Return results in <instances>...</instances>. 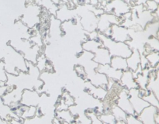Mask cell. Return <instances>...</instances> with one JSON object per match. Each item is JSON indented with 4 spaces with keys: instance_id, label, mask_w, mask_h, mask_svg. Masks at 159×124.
I'll list each match as a JSON object with an SVG mask.
<instances>
[{
    "instance_id": "6da1fadb",
    "label": "cell",
    "mask_w": 159,
    "mask_h": 124,
    "mask_svg": "<svg viewBox=\"0 0 159 124\" xmlns=\"http://www.w3.org/2000/svg\"><path fill=\"white\" fill-rule=\"evenodd\" d=\"M2 60L4 61L5 70L7 74L17 75L20 71L28 72L26 60L23 54L16 51L10 45L6 46Z\"/></svg>"
},
{
    "instance_id": "5bb4252c",
    "label": "cell",
    "mask_w": 159,
    "mask_h": 124,
    "mask_svg": "<svg viewBox=\"0 0 159 124\" xmlns=\"http://www.w3.org/2000/svg\"><path fill=\"white\" fill-rule=\"evenodd\" d=\"M85 82V88L89 94L92 95L97 100H104L108 95V90L102 87H96L88 80Z\"/></svg>"
},
{
    "instance_id": "4fadbf2b",
    "label": "cell",
    "mask_w": 159,
    "mask_h": 124,
    "mask_svg": "<svg viewBox=\"0 0 159 124\" xmlns=\"http://www.w3.org/2000/svg\"><path fill=\"white\" fill-rule=\"evenodd\" d=\"M96 71L102 73L109 79H111L115 82H120L123 74L122 71L114 69L110 64H99L96 68Z\"/></svg>"
},
{
    "instance_id": "ffe728a7",
    "label": "cell",
    "mask_w": 159,
    "mask_h": 124,
    "mask_svg": "<svg viewBox=\"0 0 159 124\" xmlns=\"http://www.w3.org/2000/svg\"><path fill=\"white\" fill-rule=\"evenodd\" d=\"M102 46V43L99 39L97 40H92V39H86L82 42V49L83 51H89V52L94 53L99 47Z\"/></svg>"
},
{
    "instance_id": "3957f363",
    "label": "cell",
    "mask_w": 159,
    "mask_h": 124,
    "mask_svg": "<svg viewBox=\"0 0 159 124\" xmlns=\"http://www.w3.org/2000/svg\"><path fill=\"white\" fill-rule=\"evenodd\" d=\"M121 23H122V20H120V17L116 16L113 13L105 12L99 16L96 30L107 37H110L112 25L120 24Z\"/></svg>"
},
{
    "instance_id": "9a60e30c",
    "label": "cell",
    "mask_w": 159,
    "mask_h": 124,
    "mask_svg": "<svg viewBox=\"0 0 159 124\" xmlns=\"http://www.w3.org/2000/svg\"><path fill=\"white\" fill-rule=\"evenodd\" d=\"M93 54H94L93 60L98 64H110L112 56L110 51L103 46L98 48Z\"/></svg>"
},
{
    "instance_id": "7a4b0ae2",
    "label": "cell",
    "mask_w": 159,
    "mask_h": 124,
    "mask_svg": "<svg viewBox=\"0 0 159 124\" xmlns=\"http://www.w3.org/2000/svg\"><path fill=\"white\" fill-rule=\"evenodd\" d=\"M98 38L102 42V46L110 51L112 57L118 56L127 58L132 54V49L127 43L115 41L110 37H107L101 33H99Z\"/></svg>"
},
{
    "instance_id": "44dd1931",
    "label": "cell",
    "mask_w": 159,
    "mask_h": 124,
    "mask_svg": "<svg viewBox=\"0 0 159 124\" xmlns=\"http://www.w3.org/2000/svg\"><path fill=\"white\" fill-rule=\"evenodd\" d=\"M110 112L114 116L116 123H126V118H127V114L117 105L114 104L112 105L110 108Z\"/></svg>"
},
{
    "instance_id": "9c48e42d",
    "label": "cell",
    "mask_w": 159,
    "mask_h": 124,
    "mask_svg": "<svg viewBox=\"0 0 159 124\" xmlns=\"http://www.w3.org/2000/svg\"><path fill=\"white\" fill-rule=\"evenodd\" d=\"M115 104L117 105L120 108H122L127 114L130 115H136L135 114L134 109L129 100V95L128 90L123 88L118 93L117 99H116Z\"/></svg>"
},
{
    "instance_id": "8fae6325",
    "label": "cell",
    "mask_w": 159,
    "mask_h": 124,
    "mask_svg": "<svg viewBox=\"0 0 159 124\" xmlns=\"http://www.w3.org/2000/svg\"><path fill=\"white\" fill-rule=\"evenodd\" d=\"M159 112L158 108L154 105H149L145 107L139 114L138 115V118L140 119L142 123L152 124L155 123V116Z\"/></svg>"
},
{
    "instance_id": "ba28073f",
    "label": "cell",
    "mask_w": 159,
    "mask_h": 124,
    "mask_svg": "<svg viewBox=\"0 0 159 124\" xmlns=\"http://www.w3.org/2000/svg\"><path fill=\"white\" fill-rule=\"evenodd\" d=\"M110 37L114 40L115 41L124 42V43H127V41L131 40L128 28L120 24L112 25Z\"/></svg>"
},
{
    "instance_id": "4316f807",
    "label": "cell",
    "mask_w": 159,
    "mask_h": 124,
    "mask_svg": "<svg viewBox=\"0 0 159 124\" xmlns=\"http://www.w3.org/2000/svg\"><path fill=\"white\" fill-rule=\"evenodd\" d=\"M61 98L62 99V100L64 101L65 104L68 105V107H71L72 105H75V99L74 98L71 96V95L70 94L68 91H64L63 94L61 95Z\"/></svg>"
},
{
    "instance_id": "f1b7e54d",
    "label": "cell",
    "mask_w": 159,
    "mask_h": 124,
    "mask_svg": "<svg viewBox=\"0 0 159 124\" xmlns=\"http://www.w3.org/2000/svg\"><path fill=\"white\" fill-rule=\"evenodd\" d=\"M126 123L129 124H141L142 122L140 121L138 118L137 115H130L127 114V118H126Z\"/></svg>"
},
{
    "instance_id": "d6a6232c",
    "label": "cell",
    "mask_w": 159,
    "mask_h": 124,
    "mask_svg": "<svg viewBox=\"0 0 159 124\" xmlns=\"http://www.w3.org/2000/svg\"><path fill=\"white\" fill-rule=\"evenodd\" d=\"M81 2H83V3H85V4H88L89 2V0H80Z\"/></svg>"
},
{
    "instance_id": "f546056e",
    "label": "cell",
    "mask_w": 159,
    "mask_h": 124,
    "mask_svg": "<svg viewBox=\"0 0 159 124\" xmlns=\"http://www.w3.org/2000/svg\"><path fill=\"white\" fill-rule=\"evenodd\" d=\"M148 43L152 50L156 51H159V41L158 39L152 37L148 40Z\"/></svg>"
},
{
    "instance_id": "e0dca14e",
    "label": "cell",
    "mask_w": 159,
    "mask_h": 124,
    "mask_svg": "<svg viewBox=\"0 0 159 124\" xmlns=\"http://www.w3.org/2000/svg\"><path fill=\"white\" fill-rule=\"evenodd\" d=\"M75 10L71 9V8L68 7L66 5H63L58 8L57 11L56 12L55 16L56 19L60 20L61 22L68 21V20H71L75 18Z\"/></svg>"
},
{
    "instance_id": "836d02e7",
    "label": "cell",
    "mask_w": 159,
    "mask_h": 124,
    "mask_svg": "<svg viewBox=\"0 0 159 124\" xmlns=\"http://www.w3.org/2000/svg\"><path fill=\"white\" fill-rule=\"evenodd\" d=\"M155 13H156V15L159 17V5H158V8H157V9H156V10H155Z\"/></svg>"
},
{
    "instance_id": "8992f818",
    "label": "cell",
    "mask_w": 159,
    "mask_h": 124,
    "mask_svg": "<svg viewBox=\"0 0 159 124\" xmlns=\"http://www.w3.org/2000/svg\"><path fill=\"white\" fill-rule=\"evenodd\" d=\"M93 57H94L93 53L83 51V50L81 52H79V55H78V64L83 67L86 74L96 71V68L99 65L96 62L93 60Z\"/></svg>"
},
{
    "instance_id": "83f0119b",
    "label": "cell",
    "mask_w": 159,
    "mask_h": 124,
    "mask_svg": "<svg viewBox=\"0 0 159 124\" xmlns=\"http://www.w3.org/2000/svg\"><path fill=\"white\" fill-rule=\"evenodd\" d=\"M7 81V73L5 70L4 61L0 60V82H6Z\"/></svg>"
},
{
    "instance_id": "d6986e66",
    "label": "cell",
    "mask_w": 159,
    "mask_h": 124,
    "mask_svg": "<svg viewBox=\"0 0 159 124\" xmlns=\"http://www.w3.org/2000/svg\"><path fill=\"white\" fill-rule=\"evenodd\" d=\"M110 65L114 69L119 70V71H124L128 69L127 58L118 57V56H114V57H111Z\"/></svg>"
},
{
    "instance_id": "7c38bea8",
    "label": "cell",
    "mask_w": 159,
    "mask_h": 124,
    "mask_svg": "<svg viewBox=\"0 0 159 124\" xmlns=\"http://www.w3.org/2000/svg\"><path fill=\"white\" fill-rule=\"evenodd\" d=\"M85 80H88L92 85L96 87H102V88H107L109 78L104 74L95 71L90 74H86Z\"/></svg>"
},
{
    "instance_id": "1f68e13d",
    "label": "cell",
    "mask_w": 159,
    "mask_h": 124,
    "mask_svg": "<svg viewBox=\"0 0 159 124\" xmlns=\"http://www.w3.org/2000/svg\"><path fill=\"white\" fill-rule=\"evenodd\" d=\"M146 5H147V8L149 11H155L158 8V4L157 2L155 0H147L146 2Z\"/></svg>"
},
{
    "instance_id": "5b68a950",
    "label": "cell",
    "mask_w": 159,
    "mask_h": 124,
    "mask_svg": "<svg viewBox=\"0 0 159 124\" xmlns=\"http://www.w3.org/2000/svg\"><path fill=\"white\" fill-rule=\"evenodd\" d=\"M104 7L103 9L106 12L113 13L118 17H121L130 10V5L125 0H111Z\"/></svg>"
},
{
    "instance_id": "603a6c76",
    "label": "cell",
    "mask_w": 159,
    "mask_h": 124,
    "mask_svg": "<svg viewBox=\"0 0 159 124\" xmlns=\"http://www.w3.org/2000/svg\"><path fill=\"white\" fill-rule=\"evenodd\" d=\"M99 119H100L102 123H109V124L116 123V119H115L114 116H113V113H112L111 112L99 114Z\"/></svg>"
},
{
    "instance_id": "2e32d148",
    "label": "cell",
    "mask_w": 159,
    "mask_h": 124,
    "mask_svg": "<svg viewBox=\"0 0 159 124\" xmlns=\"http://www.w3.org/2000/svg\"><path fill=\"white\" fill-rule=\"evenodd\" d=\"M120 83L124 88L127 90L134 88H139L136 82V79L134 77L133 71L129 69L123 71V74L121 76L120 80Z\"/></svg>"
},
{
    "instance_id": "7402d4cb",
    "label": "cell",
    "mask_w": 159,
    "mask_h": 124,
    "mask_svg": "<svg viewBox=\"0 0 159 124\" xmlns=\"http://www.w3.org/2000/svg\"><path fill=\"white\" fill-rule=\"evenodd\" d=\"M57 118L58 119H63L67 122H72L74 121V115L68 109L61 110L56 112Z\"/></svg>"
},
{
    "instance_id": "52a82bcc",
    "label": "cell",
    "mask_w": 159,
    "mask_h": 124,
    "mask_svg": "<svg viewBox=\"0 0 159 124\" xmlns=\"http://www.w3.org/2000/svg\"><path fill=\"white\" fill-rule=\"evenodd\" d=\"M129 100L134 109L135 114L138 116L145 107L148 106L150 104L144 100L141 95H140V88H134L128 90Z\"/></svg>"
},
{
    "instance_id": "30bf717a",
    "label": "cell",
    "mask_w": 159,
    "mask_h": 124,
    "mask_svg": "<svg viewBox=\"0 0 159 124\" xmlns=\"http://www.w3.org/2000/svg\"><path fill=\"white\" fill-rule=\"evenodd\" d=\"M40 102V95L34 89H23L20 104L26 106H37Z\"/></svg>"
},
{
    "instance_id": "484cf974",
    "label": "cell",
    "mask_w": 159,
    "mask_h": 124,
    "mask_svg": "<svg viewBox=\"0 0 159 124\" xmlns=\"http://www.w3.org/2000/svg\"><path fill=\"white\" fill-rule=\"evenodd\" d=\"M148 64H150L152 67L155 66L157 64L159 63V53L158 52H152L149 53L146 56Z\"/></svg>"
},
{
    "instance_id": "ac0fdd59",
    "label": "cell",
    "mask_w": 159,
    "mask_h": 124,
    "mask_svg": "<svg viewBox=\"0 0 159 124\" xmlns=\"http://www.w3.org/2000/svg\"><path fill=\"white\" fill-rule=\"evenodd\" d=\"M128 69L132 71H135L138 67L141 65V53L138 50L133 49L132 54L127 58Z\"/></svg>"
},
{
    "instance_id": "cb8c5ba5",
    "label": "cell",
    "mask_w": 159,
    "mask_h": 124,
    "mask_svg": "<svg viewBox=\"0 0 159 124\" xmlns=\"http://www.w3.org/2000/svg\"><path fill=\"white\" fill-rule=\"evenodd\" d=\"M35 64L38 68V69L40 70V72L46 70L47 64H48V60L45 58L44 55H40L39 54L37 58V61H36Z\"/></svg>"
},
{
    "instance_id": "4dcf8cb0",
    "label": "cell",
    "mask_w": 159,
    "mask_h": 124,
    "mask_svg": "<svg viewBox=\"0 0 159 124\" xmlns=\"http://www.w3.org/2000/svg\"><path fill=\"white\" fill-rule=\"evenodd\" d=\"M11 87H9L6 84V82H0V102L2 103V97L4 95L5 93L7 91H9Z\"/></svg>"
},
{
    "instance_id": "277c9868",
    "label": "cell",
    "mask_w": 159,
    "mask_h": 124,
    "mask_svg": "<svg viewBox=\"0 0 159 124\" xmlns=\"http://www.w3.org/2000/svg\"><path fill=\"white\" fill-rule=\"evenodd\" d=\"M41 9L38 5L29 4L23 15L21 21L29 28H34L40 23V15Z\"/></svg>"
},
{
    "instance_id": "e575fe53",
    "label": "cell",
    "mask_w": 159,
    "mask_h": 124,
    "mask_svg": "<svg viewBox=\"0 0 159 124\" xmlns=\"http://www.w3.org/2000/svg\"><path fill=\"white\" fill-rule=\"evenodd\" d=\"M157 37H158V40L159 41V30L158 31V33H157Z\"/></svg>"
},
{
    "instance_id": "d4e9b609",
    "label": "cell",
    "mask_w": 159,
    "mask_h": 124,
    "mask_svg": "<svg viewBox=\"0 0 159 124\" xmlns=\"http://www.w3.org/2000/svg\"><path fill=\"white\" fill-rule=\"evenodd\" d=\"M142 98L144 99V100L147 101L150 105L157 107L158 109L159 110V102L158 99H157L156 97L155 96V95H154V93L152 92L148 93V94H147L146 95L143 96Z\"/></svg>"
}]
</instances>
